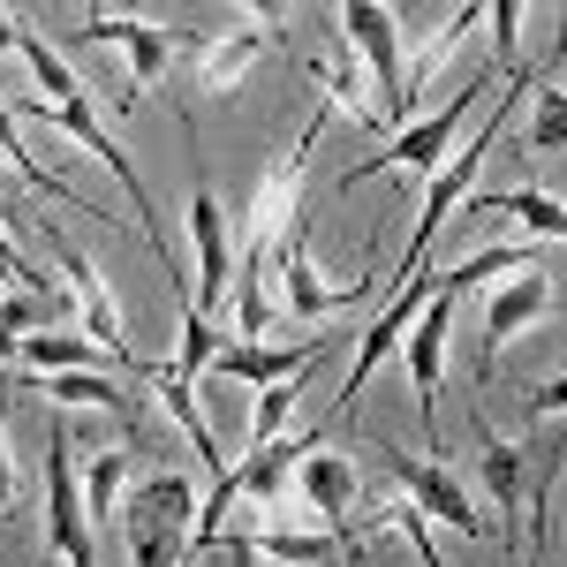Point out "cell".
Segmentation results:
<instances>
[{"label":"cell","instance_id":"1","mask_svg":"<svg viewBox=\"0 0 567 567\" xmlns=\"http://www.w3.org/2000/svg\"><path fill=\"white\" fill-rule=\"evenodd\" d=\"M16 45H23V61L39 69V84H45V99H0L16 122H39V130H61V136H76L84 152H99L106 159V175L122 182V197H130L136 213H144V250L159 258V272L175 280V296L189 303V272H182V258H175V243H167V227L152 219V197H144V175L130 167V152L114 144V130L99 122V106H91V91H84V76L53 53V39H45L39 23H16Z\"/></svg>","mask_w":567,"mask_h":567},{"label":"cell","instance_id":"2","mask_svg":"<svg viewBox=\"0 0 567 567\" xmlns=\"http://www.w3.org/2000/svg\"><path fill=\"white\" fill-rule=\"evenodd\" d=\"M318 130H326V114H310L296 122L288 136V152L280 159H265L258 175V197H250V219H243V288H235V341H265V258L272 250H288V235H296V213H303V175H310V152H318Z\"/></svg>","mask_w":567,"mask_h":567},{"label":"cell","instance_id":"3","mask_svg":"<svg viewBox=\"0 0 567 567\" xmlns=\"http://www.w3.org/2000/svg\"><path fill=\"white\" fill-rule=\"evenodd\" d=\"M122 545H130V567H182L189 560V537H197V484L182 470H159L122 492Z\"/></svg>","mask_w":567,"mask_h":567},{"label":"cell","instance_id":"4","mask_svg":"<svg viewBox=\"0 0 567 567\" xmlns=\"http://www.w3.org/2000/svg\"><path fill=\"white\" fill-rule=\"evenodd\" d=\"M484 91H492V69H477V76L454 91V99H446L439 114H416V122H409L401 136H386V144H379V152L363 159V167H349V175H341V189H363V182L386 175V167H416V175H439V167H446V144H454V130H462V122H470V114L484 106Z\"/></svg>","mask_w":567,"mask_h":567},{"label":"cell","instance_id":"5","mask_svg":"<svg viewBox=\"0 0 567 567\" xmlns=\"http://www.w3.org/2000/svg\"><path fill=\"white\" fill-rule=\"evenodd\" d=\"M523 84H529V76H507V99L492 106V122H484V130H470V144H462V152H454V159L424 182V213H416V243L401 250V280H416V272H424V250L439 243V227H446V213H454V205H462V189L477 182L484 152H492V136L507 130V106H515V91H523ZM401 280H393V288H401Z\"/></svg>","mask_w":567,"mask_h":567},{"label":"cell","instance_id":"6","mask_svg":"<svg viewBox=\"0 0 567 567\" xmlns=\"http://www.w3.org/2000/svg\"><path fill=\"white\" fill-rule=\"evenodd\" d=\"M39 243L53 250V272H61V288H69V303L84 310V333L99 341V349H106V363H114V371H136L130 326H122V296L106 288V272H99V265H91L84 250H76V243L61 235V227H45V219H39Z\"/></svg>","mask_w":567,"mask_h":567},{"label":"cell","instance_id":"7","mask_svg":"<svg viewBox=\"0 0 567 567\" xmlns=\"http://www.w3.org/2000/svg\"><path fill=\"white\" fill-rule=\"evenodd\" d=\"M379 462H386V477L409 492V507H416L424 523H446L454 537H484L477 499H470V492H462V477L446 470V454H409V446L379 439Z\"/></svg>","mask_w":567,"mask_h":567},{"label":"cell","instance_id":"8","mask_svg":"<svg viewBox=\"0 0 567 567\" xmlns=\"http://www.w3.org/2000/svg\"><path fill=\"white\" fill-rule=\"evenodd\" d=\"M446 341H454V296H446V280H432V303L416 310V326L401 333V349H409V386H416V432H424V454H439V371H446Z\"/></svg>","mask_w":567,"mask_h":567},{"label":"cell","instance_id":"9","mask_svg":"<svg viewBox=\"0 0 567 567\" xmlns=\"http://www.w3.org/2000/svg\"><path fill=\"white\" fill-rule=\"evenodd\" d=\"M280 31H288L280 16L235 8V16H227V23L213 31V45L197 53V91H205V99H227V91H235V84H243V76H250V69L265 61V53L280 45Z\"/></svg>","mask_w":567,"mask_h":567},{"label":"cell","instance_id":"10","mask_svg":"<svg viewBox=\"0 0 567 567\" xmlns=\"http://www.w3.org/2000/svg\"><path fill=\"white\" fill-rule=\"evenodd\" d=\"M45 537H53V560L61 567H99L91 529H84V484H76L69 432H45Z\"/></svg>","mask_w":567,"mask_h":567},{"label":"cell","instance_id":"11","mask_svg":"<svg viewBox=\"0 0 567 567\" xmlns=\"http://www.w3.org/2000/svg\"><path fill=\"white\" fill-rule=\"evenodd\" d=\"M424 303H432V280L416 272V280H401V288H393V303L379 310L371 326H363V341H355V371L341 379V393H333V424H341V416H349L355 401H363V386H371V371H379V363H386V355L401 349V333L416 326V310H424Z\"/></svg>","mask_w":567,"mask_h":567},{"label":"cell","instance_id":"12","mask_svg":"<svg viewBox=\"0 0 567 567\" xmlns=\"http://www.w3.org/2000/svg\"><path fill=\"white\" fill-rule=\"evenodd\" d=\"M189 250H197V280H189V303L182 310L213 326L219 296H227V265H235V250H227V213H219L205 167H197V197H189Z\"/></svg>","mask_w":567,"mask_h":567},{"label":"cell","instance_id":"13","mask_svg":"<svg viewBox=\"0 0 567 567\" xmlns=\"http://www.w3.org/2000/svg\"><path fill=\"white\" fill-rule=\"evenodd\" d=\"M545 310H553V272H545V258L523 265V272H507V280L492 288V303H484V379H492V363L515 349Z\"/></svg>","mask_w":567,"mask_h":567},{"label":"cell","instance_id":"14","mask_svg":"<svg viewBox=\"0 0 567 567\" xmlns=\"http://www.w3.org/2000/svg\"><path fill=\"white\" fill-rule=\"evenodd\" d=\"M296 492L310 499V515H326V537L341 545V560L355 553V529H349V515H355V462L341 454V446H310L303 462H296Z\"/></svg>","mask_w":567,"mask_h":567},{"label":"cell","instance_id":"15","mask_svg":"<svg viewBox=\"0 0 567 567\" xmlns=\"http://www.w3.org/2000/svg\"><path fill=\"white\" fill-rule=\"evenodd\" d=\"M341 39H349L355 53H363V69L379 76L386 114H401V23H393V8H371V0L341 8Z\"/></svg>","mask_w":567,"mask_h":567},{"label":"cell","instance_id":"16","mask_svg":"<svg viewBox=\"0 0 567 567\" xmlns=\"http://www.w3.org/2000/svg\"><path fill=\"white\" fill-rule=\"evenodd\" d=\"M371 296V272L363 280H349V288H326L318 280V265H310V250H303V235H288V250H280V303L296 310V318H341L349 303H363Z\"/></svg>","mask_w":567,"mask_h":567},{"label":"cell","instance_id":"17","mask_svg":"<svg viewBox=\"0 0 567 567\" xmlns=\"http://www.w3.org/2000/svg\"><path fill=\"white\" fill-rule=\"evenodd\" d=\"M84 39H91V45H122V53H130L136 91H152L159 76H167V61H175L182 31H167V23H136V16H91Z\"/></svg>","mask_w":567,"mask_h":567},{"label":"cell","instance_id":"18","mask_svg":"<svg viewBox=\"0 0 567 567\" xmlns=\"http://www.w3.org/2000/svg\"><path fill=\"white\" fill-rule=\"evenodd\" d=\"M310 355H318V341H296V349H272V341H219L205 371L243 379V386H272V379H296Z\"/></svg>","mask_w":567,"mask_h":567},{"label":"cell","instance_id":"19","mask_svg":"<svg viewBox=\"0 0 567 567\" xmlns=\"http://www.w3.org/2000/svg\"><path fill=\"white\" fill-rule=\"evenodd\" d=\"M470 213H499V219H523L529 243L545 250V243H560L567 235V205L560 197H545L537 182H515V189H477V197H462Z\"/></svg>","mask_w":567,"mask_h":567},{"label":"cell","instance_id":"20","mask_svg":"<svg viewBox=\"0 0 567 567\" xmlns=\"http://www.w3.org/2000/svg\"><path fill=\"white\" fill-rule=\"evenodd\" d=\"M144 379H152V393L167 401V416H175V424H182V439H189V446L205 454V470H213V484H219V477H227V462H219V446H213V416L197 409V393H189V379H175L167 363H144Z\"/></svg>","mask_w":567,"mask_h":567},{"label":"cell","instance_id":"21","mask_svg":"<svg viewBox=\"0 0 567 567\" xmlns=\"http://www.w3.org/2000/svg\"><path fill=\"white\" fill-rule=\"evenodd\" d=\"M23 386L53 393V401H69V409H106V416H130V386H122L114 371H31Z\"/></svg>","mask_w":567,"mask_h":567},{"label":"cell","instance_id":"22","mask_svg":"<svg viewBox=\"0 0 567 567\" xmlns=\"http://www.w3.org/2000/svg\"><path fill=\"white\" fill-rule=\"evenodd\" d=\"M16 371H114L91 333H23L16 341Z\"/></svg>","mask_w":567,"mask_h":567},{"label":"cell","instance_id":"23","mask_svg":"<svg viewBox=\"0 0 567 567\" xmlns=\"http://www.w3.org/2000/svg\"><path fill=\"white\" fill-rule=\"evenodd\" d=\"M0 159H8V167H23V182H31V189H45V197H53V205H69V213H76V205H84V219H99V227H122V219H114V213H99V205H91L84 189H69V182H61V175H45L39 159H31V152H23V122H16V114H8V106H0Z\"/></svg>","mask_w":567,"mask_h":567},{"label":"cell","instance_id":"24","mask_svg":"<svg viewBox=\"0 0 567 567\" xmlns=\"http://www.w3.org/2000/svg\"><path fill=\"white\" fill-rule=\"evenodd\" d=\"M310 84L326 91V106H341L355 130H379V106H371V91L355 84V61H349V45H326L318 61H310Z\"/></svg>","mask_w":567,"mask_h":567},{"label":"cell","instance_id":"25","mask_svg":"<svg viewBox=\"0 0 567 567\" xmlns=\"http://www.w3.org/2000/svg\"><path fill=\"white\" fill-rule=\"evenodd\" d=\"M477 23H484V8H462V16H454L446 31H432V39L416 45V61H401V114H409V106H416V91H424L439 69H446V61L462 53V39H470Z\"/></svg>","mask_w":567,"mask_h":567},{"label":"cell","instance_id":"26","mask_svg":"<svg viewBox=\"0 0 567 567\" xmlns=\"http://www.w3.org/2000/svg\"><path fill=\"white\" fill-rule=\"evenodd\" d=\"M243 537H250V553H258V560H280V567H318V560H341V545H333V537H296V529H272V523L243 529Z\"/></svg>","mask_w":567,"mask_h":567},{"label":"cell","instance_id":"27","mask_svg":"<svg viewBox=\"0 0 567 567\" xmlns=\"http://www.w3.org/2000/svg\"><path fill=\"white\" fill-rule=\"evenodd\" d=\"M122 492H130V446L91 454V470H84V507L99 515V523H114V515H122Z\"/></svg>","mask_w":567,"mask_h":567},{"label":"cell","instance_id":"28","mask_svg":"<svg viewBox=\"0 0 567 567\" xmlns=\"http://www.w3.org/2000/svg\"><path fill=\"white\" fill-rule=\"evenodd\" d=\"M296 401H303V371H296V379H272V386H258V401H250V454H258V446H272V439H288Z\"/></svg>","mask_w":567,"mask_h":567},{"label":"cell","instance_id":"29","mask_svg":"<svg viewBox=\"0 0 567 567\" xmlns=\"http://www.w3.org/2000/svg\"><path fill=\"white\" fill-rule=\"evenodd\" d=\"M484 492L499 499V515H515V499H523V446L515 439H484Z\"/></svg>","mask_w":567,"mask_h":567},{"label":"cell","instance_id":"30","mask_svg":"<svg viewBox=\"0 0 567 567\" xmlns=\"http://www.w3.org/2000/svg\"><path fill=\"white\" fill-rule=\"evenodd\" d=\"M560 136H567V99H560V84H553V76H537V114H529L523 144H529V152H553Z\"/></svg>","mask_w":567,"mask_h":567},{"label":"cell","instance_id":"31","mask_svg":"<svg viewBox=\"0 0 567 567\" xmlns=\"http://www.w3.org/2000/svg\"><path fill=\"white\" fill-rule=\"evenodd\" d=\"M484 16H492V39H499V69H523V61H515V39H523V8L507 0V8H484Z\"/></svg>","mask_w":567,"mask_h":567},{"label":"cell","instance_id":"32","mask_svg":"<svg viewBox=\"0 0 567 567\" xmlns=\"http://www.w3.org/2000/svg\"><path fill=\"white\" fill-rule=\"evenodd\" d=\"M560 401H567V379H545V386L529 393V424H553V416H560Z\"/></svg>","mask_w":567,"mask_h":567},{"label":"cell","instance_id":"33","mask_svg":"<svg viewBox=\"0 0 567 567\" xmlns=\"http://www.w3.org/2000/svg\"><path fill=\"white\" fill-rule=\"evenodd\" d=\"M16 499V446H8V401H0V515Z\"/></svg>","mask_w":567,"mask_h":567},{"label":"cell","instance_id":"34","mask_svg":"<svg viewBox=\"0 0 567 567\" xmlns=\"http://www.w3.org/2000/svg\"><path fill=\"white\" fill-rule=\"evenodd\" d=\"M219 553H227V567H265L258 553H250V537H243V529H235V537H227V545H219Z\"/></svg>","mask_w":567,"mask_h":567},{"label":"cell","instance_id":"35","mask_svg":"<svg viewBox=\"0 0 567 567\" xmlns=\"http://www.w3.org/2000/svg\"><path fill=\"white\" fill-rule=\"evenodd\" d=\"M8 45H16V16L0 8V53H8Z\"/></svg>","mask_w":567,"mask_h":567},{"label":"cell","instance_id":"36","mask_svg":"<svg viewBox=\"0 0 567 567\" xmlns=\"http://www.w3.org/2000/svg\"><path fill=\"white\" fill-rule=\"evenodd\" d=\"M0 288H23V280H16V272H8V265H0ZM23 296H31V288H23ZM39 303H45V296H39Z\"/></svg>","mask_w":567,"mask_h":567},{"label":"cell","instance_id":"37","mask_svg":"<svg viewBox=\"0 0 567 567\" xmlns=\"http://www.w3.org/2000/svg\"><path fill=\"white\" fill-rule=\"evenodd\" d=\"M8 219H16V205H8V197H0V227H8Z\"/></svg>","mask_w":567,"mask_h":567},{"label":"cell","instance_id":"38","mask_svg":"<svg viewBox=\"0 0 567 567\" xmlns=\"http://www.w3.org/2000/svg\"><path fill=\"white\" fill-rule=\"evenodd\" d=\"M537 567H545V553H537Z\"/></svg>","mask_w":567,"mask_h":567}]
</instances>
